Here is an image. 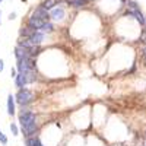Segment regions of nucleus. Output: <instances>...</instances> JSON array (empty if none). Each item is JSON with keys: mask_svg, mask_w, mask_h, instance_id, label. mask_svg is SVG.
<instances>
[{"mask_svg": "<svg viewBox=\"0 0 146 146\" xmlns=\"http://www.w3.org/2000/svg\"><path fill=\"white\" fill-rule=\"evenodd\" d=\"M18 123L22 129V133L25 137H32L38 131V123H36V114L29 110H22L18 115Z\"/></svg>", "mask_w": 146, "mask_h": 146, "instance_id": "1", "label": "nucleus"}, {"mask_svg": "<svg viewBox=\"0 0 146 146\" xmlns=\"http://www.w3.org/2000/svg\"><path fill=\"white\" fill-rule=\"evenodd\" d=\"M15 100L21 107H28L32 101H34V92L31 89L27 88H22L18 91V94L15 95Z\"/></svg>", "mask_w": 146, "mask_h": 146, "instance_id": "2", "label": "nucleus"}, {"mask_svg": "<svg viewBox=\"0 0 146 146\" xmlns=\"http://www.w3.org/2000/svg\"><path fill=\"white\" fill-rule=\"evenodd\" d=\"M29 16L38 18V19H41V21H44V22H50V21H51V19H50V12H48L42 5L35 6V7L32 9V12H31Z\"/></svg>", "mask_w": 146, "mask_h": 146, "instance_id": "3", "label": "nucleus"}, {"mask_svg": "<svg viewBox=\"0 0 146 146\" xmlns=\"http://www.w3.org/2000/svg\"><path fill=\"white\" fill-rule=\"evenodd\" d=\"M64 18H66V9L62 5L50 10V19H51V22H62V21H64Z\"/></svg>", "mask_w": 146, "mask_h": 146, "instance_id": "4", "label": "nucleus"}, {"mask_svg": "<svg viewBox=\"0 0 146 146\" xmlns=\"http://www.w3.org/2000/svg\"><path fill=\"white\" fill-rule=\"evenodd\" d=\"M38 31V29H35V28H32V27H29V25H23L21 29H19V38H31V36Z\"/></svg>", "mask_w": 146, "mask_h": 146, "instance_id": "5", "label": "nucleus"}, {"mask_svg": "<svg viewBox=\"0 0 146 146\" xmlns=\"http://www.w3.org/2000/svg\"><path fill=\"white\" fill-rule=\"evenodd\" d=\"M44 23H45L44 21H41L38 18H34V16H28V19H27V25H29L35 29H41Z\"/></svg>", "mask_w": 146, "mask_h": 146, "instance_id": "6", "label": "nucleus"}, {"mask_svg": "<svg viewBox=\"0 0 146 146\" xmlns=\"http://www.w3.org/2000/svg\"><path fill=\"white\" fill-rule=\"evenodd\" d=\"M92 0H67V5L70 7H75V9H82L85 6H88Z\"/></svg>", "mask_w": 146, "mask_h": 146, "instance_id": "7", "label": "nucleus"}, {"mask_svg": "<svg viewBox=\"0 0 146 146\" xmlns=\"http://www.w3.org/2000/svg\"><path fill=\"white\" fill-rule=\"evenodd\" d=\"M15 102H16L15 96L12 95V94H9V95H7V114H9V115H15V113H16Z\"/></svg>", "mask_w": 146, "mask_h": 146, "instance_id": "8", "label": "nucleus"}, {"mask_svg": "<svg viewBox=\"0 0 146 146\" xmlns=\"http://www.w3.org/2000/svg\"><path fill=\"white\" fill-rule=\"evenodd\" d=\"M63 2H64V0H42V3H41V5H42L48 12H50L51 9H54V7L60 6Z\"/></svg>", "mask_w": 146, "mask_h": 146, "instance_id": "9", "label": "nucleus"}, {"mask_svg": "<svg viewBox=\"0 0 146 146\" xmlns=\"http://www.w3.org/2000/svg\"><path fill=\"white\" fill-rule=\"evenodd\" d=\"M45 35H47V34H44V32H41V31L38 29V31H36V32L31 36V40H32V42H34L35 45L40 47V45L44 42V40H45Z\"/></svg>", "mask_w": 146, "mask_h": 146, "instance_id": "10", "label": "nucleus"}, {"mask_svg": "<svg viewBox=\"0 0 146 146\" xmlns=\"http://www.w3.org/2000/svg\"><path fill=\"white\" fill-rule=\"evenodd\" d=\"M18 45H21V47H23V48H28V50H31V48H34V47H38V45H35V44L32 42L31 38H19Z\"/></svg>", "mask_w": 146, "mask_h": 146, "instance_id": "11", "label": "nucleus"}, {"mask_svg": "<svg viewBox=\"0 0 146 146\" xmlns=\"http://www.w3.org/2000/svg\"><path fill=\"white\" fill-rule=\"evenodd\" d=\"M40 31H41V32H44V34H53V32L56 31V25H54V22H51V21H50V22H45Z\"/></svg>", "mask_w": 146, "mask_h": 146, "instance_id": "12", "label": "nucleus"}, {"mask_svg": "<svg viewBox=\"0 0 146 146\" xmlns=\"http://www.w3.org/2000/svg\"><path fill=\"white\" fill-rule=\"evenodd\" d=\"M15 83H16V86L19 88V89H22V88H25L27 86V80H25V76L22 75V73H18L16 75V78H15Z\"/></svg>", "mask_w": 146, "mask_h": 146, "instance_id": "13", "label": "nucleus"}, {"mask_svg": "<svg viewBox=\"0 0 146 146\" xmlns=\"http://www.w3.org/2000/svg\"><path fill=\"white\" fill-rule=\"evenodd\" d=\"M10 131H12V135H13V136H18L19 135V129H18L16 123H12L10 124Z\"/></svg>", "mask_w": 146, "mask_h": 146, "instance_id": "14", "label": "nucleus"}, {"mask_svg": "<svg viewBox=\"0 0 146 146\" xmlns=\"http://www.w3.org/2000/svg\"><path fill=\"white\" fill-rule=\"evenodd\" d=\"M0 142H2V145H7V137L2 130H0Z\"/></svg>", "mask_w": 146, "mask_h": 146, "instance_id": "15", "label": "nucleus"}, {"mask_svg": "<svg viewBox=\"0 0 146 146\" xmlns=\"http://www.w3.org/2000/svg\"><path fill=\"white\" fill-rule=\"evenodd\" d=\"M16 75H18V70L16 69H10V78H16Z\"/></svg>", "mask_w": 146, "mask_h": 146, "instance_id": "16", "label": "nucleus"}, {"mask_svg": "<svg viewBox=\"0 0 146 146\" xmlns=\"http://www.w3.org/2000/svg\"><path fill=\"white\" fill-rule=\"evenodd\" d=\"M3 69H5V62L0 58V72H3Z\"/></svg>", "mask_w": 146, "mask_h": 146, "instance_id": "17", "label": "nucleus"}, {"mask_svg": "<svg viewBox=\"0 0 146 146\" xmlns=\"http://www.w3.org/2000/svg\"><path fill=\"white\" fill-rule=\"evenodd\" d=\"M15 18H16V13H15V12H12V13L9 15V19H10V21H13Z\"/></svg>", "mask_w": 146, "mask_h": 146, "instance_id": "18", "label": "nucleus"}, {"mask_svg": "<svg viewBox=\"0 0 146 146\" xmlns=\"http://www.w3.org/2000/svg\"><path fill=\"white\" fill-rule=\"evenodd\" d=\"M0 18H2V12H0ZM0 23H2V19H0Z\"/></svg>", "mask_w": 146, "mask_h": 146, "instance_id": "19", "label": "nucleus"}, {"mask_svg": "<svg viewBox=\"0 0 146 146\" xmlns=\"http://www.w3.org/2000/svg\"><path fill=\"white\" fill-rule=\"evenodd\" d=\"M21 2H23V3H27V2H28V0H21Z\"/></svg>", "mask_w": 146, "mask_h": 146, "instance_id": "20", "label": "nucleus"}, {"mask_svg": "<svg viewBox=\"0 0 146 146\" xmlns=\"http://www.w3.org/2000/svg\"><path fill=\"white\" fill-rule=\"evenodd\" d=\"M143 146H146V140H145V143H143Z\"/></svg>", "mask_w": 146, "mask_h": 146, "instance_id": "21", "label": "nucleus"}, {"mask_svg": "<svg viewBox=\"0 0 146 146\" xmlns=\"http://www.w3.org/2000/svg\"><path fill=\"white\" fill-rule=\"evenodd\" d=\"M2 2H3V0H0V3H2Z\"/></svg>", "mask_w": 146, "mask_h": 146, "instance_id": "22", "label": "nucleus"}, {"mask_svg": "<svg viewBox=\"0 0 146 146\" xmlns=\"http://www.w3.org/2000/svg\"><path fill=\"white\" fill-rule=\"evenodd\" d=\"M145 136H146V131H145Z\"/></svg>", "mask_w": 146, "mask_h": 146, "instance_id": "23", "label": "nucleus"}]
</instances>
